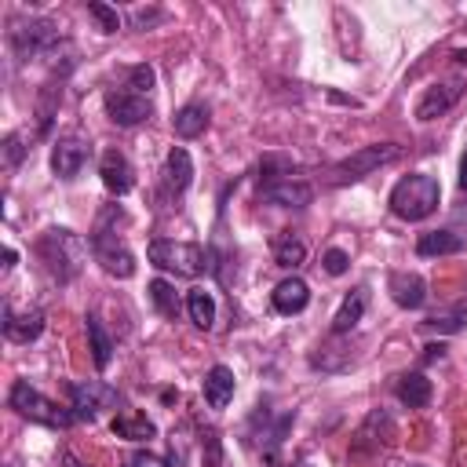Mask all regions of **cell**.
<instances>
[{
  "label": "cell",
  "mask_w": 467,
  "mask_h": 467,
  "mask_svg": "<svg viewBox=\"0 0 467 467\" xmlns=\"http://www.w3.org/2000/svg\"><path fill=\"white\" fill-rule=\"evenodd\" d=\"M88 248H91V244H84V241H80L73 230H66V226H47V230L36 237V244H33L40 266H44L47 277L58 281V285L77 281V274L84 270Z\"/></svg>",
  "instance_id": "obj_1"
},
{
  "label": "cell",
  "mask_w": 467,
  "mask_h": 467,
  "mask_svg": "<svg viewBox=\"0 0 467 467\" xmlns=\"http://www.w3.org/2000/svg\"><path fill=\"white\" fill-rule=\"evenodd\" d=\"M438 201H441V186H438V179L427 175V171H409L405 179L394 182L387 204H390V212H394L398 219H405V223H420V219H427V215L438 208Z\"/></svg>",
  "instance_id": "obj_2"
},
{
  "label": "cell",
  "mask_w": 467,
  "mask_h": 467,
  "mask_svg": "<svg viewBox=\"0 0 467 467\" xmlns=\"http://www.w3.org/2000/svg\"><path fill=\"white\" fill-rule=\"evenodd\" d=\"M117 219V204H109L102 215H99V223H95V230H91V255H95V263L109 274V277H120V281H128L131 274H135V255H131V248L124 244V237H117V230L109 226Z\"/></svg>",
  "instance_id": "obj_3"
},
{
  "label": "cell",
  "mask_w": 467,
  "mask_h": 467,
  "mask_svg": "<svg viewBox=\"0 0 467 467\" xmlns=\"http://www.w3.org/2000/svg\"><path fill=\"white\" fill-rule=\"evenodd\" d=\"M146 259L157 266V270H168L175 277H197L204 274L212 263H208V252L193 241H168V237H157L146 244Z\"/></svg>",
  "instance_id": "obj_4"
},
{
  "label": "cell",
  "mask_w": 467,
  "mask_h": 467,
  "mask_svg": "<svg viewBox=\"0 0 467 467\" xmlns=\"http://www.w3.org/2000/svg\"><path fill=\"white\" fill-rule=\"evenodd\" d=\"M7 405L29 420V423H44V427H55V431H66L73 423V412L55 405L51 398H44L36 387H29V379H15L11 390H7Z\"/></svg>",
  "instance_id": "obj_5"
},
{
  "label": "cell",
  "mask_w": 467,
  "mask_h": 467,
  "mask_svg": "<svg viewBox=\"0 0 467 467\" xmlns=\"http://www.w3.org/2000/svg\"><path fill=\"white\" fill-rule=\"evenodd\" d=\"M7 40H11L18 58H36V55L55 51L62 44V33L51 18H26V22H15L7 29Z\"/></svg>",
  "instance_id": "obj_6"
},
{
  "label": "cell",
  "mask_w": 467,
  "mask_h": 467,
  "mask_svg": "<svg viewBox=\"0 0 467 467\" xmlns=\"http://www.w3.org/2000/svg\"><path fill=\"white\" fill-rule=\"evenodd\" d=\"M398 157H401V146H398V142H372V146H361V150H354L350 157L336 161L332 182H358V179L372 175L376 168H383V164H390V161H398Z\"/></svg>",
  "instance_id": "obj_7"
},
{
  "label": "cell",
  "mask_w": 467,
  "mask_h": 467,
  "mask_svg": "<svg viewBox=\"0 0 467 467\" xmlns=\"http://www.w3.org/2000/svg\"><path fill=\"white\" fill-rule=\"evenodd\" d=\"M117 405V390L102 379H88V383H73L69 387V412L73 420H95L102 409H113Z\"/></svg>",
  "instance_id": "obj_8"
},
{
  "label": "cell",
  "mask_w": 467,
  "mask_h": 467,
  "mask_svg": "<svg viewBox=\"0 0 467 467\" xmlns=\"http://www.w3.org/2000/svg\"><path fill=\"white\" fill-rule=\"evenodd\" d=\"M292 420H296V412L270 416V409H259V412L248 420V434H252V441L259 445V452H263L266 460H274V452L281 449V441H285Z\"/></svg>",
  "instance_id": "obj_9"
},
{
  "label": "cell",
  "mask_w": 467,
  "mask_h": 467,
  "mask_svg": "<svg viewBox=\"0 0 467 467\" xmlns=\"http://www.w3.org/2000/svg\"><path fill=\"white\" fill-rule=\"evenodd\" d=\"M460 95H463V77H449V80L431 84L420 95V102H416V120H438V117H445L460 102Z\"/></svg>",
  "instance_id": "obj_10"
},
{
  "label": "cell",
  "mask_w": 467,
  "mask_h": 467,
  "mask_svg": "<svg viewBox=\"0 0 467 467\" xmlns=\"http://www.w3.org/2000/svg\"><path fill=\"white\" fill-rule=\"evenodd\" d=\"M150 113H153V102H150L146 95H135V91H128V88L106 91V117H109L113 124L135 128V124L150 120Z\"/></svg>",
  "instance_id": "obj_11"
},
{
  "label": "cell",
  "mask_w": 467,
  "mask_h": 467,
  "mask_svg": "<svg viewBox=\"0 0 467 467\" xmlns=\"http://www.w3.org/2000/svg\"><path fill=\"white\" fill-rule=\"evenodd\" d=\"M88 153H91V146H88L80 135H66V139H58V142L51 146V171L69 182V179H77L80 168L88 164Z\"/></svg>",
  "instance_id": "obj_12"
},
{
  "label": "cell",
  "mask_w": 467,
  "mask_h": 467,
  "mask_svg": "<svg viewBox=\"0 0 467 467\" xmlns=\"http://www.w3.org/2000/svg\"><path fill=\"white\" fill-rule=\"evenodd\" d=\"M390 438H394V420H390L383 409H376V412H368V420L358 427L350 452H354V456H368V452H379V449H383Z\"/></svg>",
  "instance_id": "obj_13"
},
{
  "label": "cell",
  "mask_w": 467,
  "mask_h": 467,
  "mask_svg": "<svg viewBox=\"0 0 467 467\" xmlns=\"http://www.w3.org/2000/svg\"><path fill=\"white\" fill-rule=\"evenodd\" d=\"M259 197L266 204H277V208H306L314 201V186L306 179H281V182H270L259 190Z\"/></svg>",
  "instance_id": "obj_14"
},
{
  "label": "cell",
  "mask_w": 467,
  "mask_h": 467,
  "mask_svg": "<svg viewBox=\"0 0 467 467\" xmlns=\"http://www.w3.org/2000/svg\"><path fill=\"white\" fill-rule=\"evenodd\" d=\"M387 292L401 310H420L427 303V281L412 270H394L387 277Z\"/></svg>",
  "instance_id": "obj_15"
},
{
  "label": "cell",
  "mask_w": 467,
  "mask_h": 467,
  "mask_svg": "<svg viewBox=\"0 0 467 467\" xmlns=\"http://www.w3.org/2000/svg\"><path fill=\"white\" fill-rule=\"evenodd\" d=\"M44 332V310L29 306V310H15L11 303L4 306V336L11 343H33Z\"/></svg>",
  "instance_id": "obj_16"
},
{
  "label": "cell",
  "mask_w": 467,
  "mask_h": 467,
  "mask_svg": "<svg viewBox=\"0 0 467 467\" xmlns=\"http://www.w3.org/2000/svg\"><path fill=\"white\" fill-rule=\"evenodd\" d=\"M99 175H102V186H106L113 197H124V193L135 186L131 161H128L120 150H106V153H102V161H99Z\"/></svg>",
  "instance_id": "obj_17"
},
{
  "label": "cell",
  "mask_w": 467,
  "mask_h": 467,
  "mask_svg": "<svg viewBox=\"0 0 467 467\" xmlns=\"http://www.w3.org/2000/svg\"><path fill=\"white\" fill-rule=\"evenodd\" d=\"M270 303H274V310L277 314H285V317H292V314H303L306 310V303H310V285L303 281V277H285V281H277L274 285V292H270Z\"/></svg>",
  "instance_id": "obj_18"
},
{
  "label": "cell",
  "mask_w": 467,
  "mask_h": 467,
  "mask_svg": "<svg viewBox=\"0 0 467 467\" xmlns=\"http://www.w3.org/2000/svg\"><path fill=\"white\" fill-rule=\"evenodd\" d=\"M190 182H193V161H190V153L182 146H171L168 161H164V190L179 197V193L190 190Z\"/></svg>",
  "instance_id": "obj_19"
},
{
  "label": "cell",
  "mask_w": 467,
  "mask_h": 467,
  "mask_svg": "<svg viewBox=\"0 0 467 467\" xmlns=\"http://www.w3.org/2000/svg\"><path fill=\"white\" fill-rule=\"evenodd\" d=\"M234 387H237V379H234V372L226 365H212L204 372V401L212 409H226L230 398H234Z\"/></svg>",
  "instance_id": "obj_20"
},
{
  "label": "cell",
  "mask_w": 467,
  "mask_h": 467,
  "mask_svg": "<svg viewBox=\"0 0 467 467\" xmlns=\"http://www.w3.org/2000/svg\"><path fill=\"white\" fill-rule=\"evenodd\" d=\"M394 394H398L401 405H409V409H423V405L431 401L434 387H431V379H427L423 372H405V376H398Z\"/></svg>",
  "instance_id": "obj_21"
},
{
  "label": "cell",
  "mask_w": 467,
  "mask_h": 467,
  "mask_svg": "<svg viewBox=\"0 0 467 467\" xmlns=\"http://www.w3.org/2000/svg\"><path fill=\"white\" fill-rule=\"evenodd\" d=\"M416 252L423 259H431V255H456V252H463V237L456 230H427V234H420Z\"/></svg>",
  "instance_id": "obj_22"
},
{
  "label": "cell",
  "mask_w": 467,
  "mask_h": 467,
  "mask_svg": "<svg viewBox=\"0 0 467 467\" xmlns=\"http://www.w3.org/2000/svg\"><path fill=\"white\" fill-rule=\"evenodd\" d=\"M171 128H175L179 139H197V135H204V128H208V106H204V102H186V106L171 117Z\"/></svg>",
  "instance_id": "obj_23"
},
{
  "label": "cell",
  "mask_w": 467,
  "mask_h": 467,
  "mask_svg": "<svg viewBox=\"0 0 467 467\" xmlns=\"http://www.w3.org/2000/svg\"><path fill=\"white\" fill-rule=\"evenodd\" d=\"M365 306H368V292H365V288H354V292L339 303V310H336V317H332V332H336V336L350 332V328L361 321Z\"/></svg>",
  "instance_id": "obj_24"
},
{
  "label": "cell",
  "mask_w": 467,
  "mask_h": 467,
  "mask_svg": "<svg viewBox=\"0 0 467 467\" xmlns=\"http://www.w3.org/2000/svg\"><path fill=\"white\" fill-rule=\"evenodd\" d=\"M113 434H117V438H128V441H150V438L157 434V427H153L150 416L128 409V412H120V416L113 420Z\"/></svg>",
  "instance_id": "obj_25"
},
{
  "label": "cell",
  "mask_w": 467,
  "mask_h": 467,
  "mask_svg": "<svg viewBox=\"0 0 467 467\" xmlns=\"http://www.w3.org/2000/svg\"><path fill=\"white\" fill-rule=\"evenodd\" d=\"M274 263H277V266H285V270L303 266V263H306V244H303L292 230L277 234V237H274Z\"/></svg>",
  "instance_id": "obj_26"
},
{
  "label": "cell",
  "mask_w": 467,
  "mask_h": 467,
  "mask_svg": "<svg viewBox=\"0 0 467 467\" xmlns=\"http://www.w3.org/2000/svg\"><path fill=\"white\" fill-rule=\"evenodd\" d=\"M84 325H88V343H91V361H95V368L102 372V368L109 365V358H113V339H109V332L102 328V321H99V314H88V317H84Z\"/></svg>",
  "instance_id": "obj_27"
},
{
  "label": "cell",
  "mask_w": 467,
  "mask_h": 467,
  "mask_svg": "<svg viewBox=\"0 0 467 467\" xmlns=\"http://www.w3.org/2000/svg\"><path fill=\"white\" fill-rule=\"evenodd\" d=\"M463 325H467V303L441 306V310H434V314L423 321V328H427V332H438V336H452V332H460Z\"/></svg>",
  "instance_id": "obj_28"
},
{
  "label": "cell",
  "mask_w": 467,
  "mask_h": 467,
  "mask_svg": "<svg viewBox=\"0 0 467 467\" xmlns=\"http://www.w3.org/2000/svg\"><path fill=\"white\" fill-rule=\"evenodd\" d=\"M186 310H190V321L197 325V328H212L215 325V299H212V292H204V288H190L186 292Z\"/></svg>",
  "instance_id": "obj_29"
},
{
  "label": "cell",
  "mask_w": 467,
  "mask_h": 467,
  "mask_svg": "<svg viewBox=\"0 0 467 467\" xmlns=\"http://www.w3.org/2000/svg\"><path fill=\"white\" fill-rule=\"evenodd\" d=\"M150 299H153V306H157L164 317H175V314H179V292H175L164 277L150 281Z\"/></svg>",
  "instance_id": "obj_30"
},
{
  "label": "cell",
  "mask_w": 467,
  "mask_h": 467,
  "mask_svg": "<svg viewBox=\"0 0 467 467\" xmlns=\"http://www.w3.org/2000/svg\"><path fill=\"white\" fill-rule=\"evenodd\" d=\"M0 150H4V168L15 171V168L22 164V157L29 153V131H11Z\"/></svg>",
  "instance_id": "obj_31"
},
{
  "label": "cell",
  "mask_w": 467,
  "mask_h": 467,
  "mask_svg": "<svg viewBox=\"0 0 467 467\" xmlns=\"http://www.w3.org/2000/svg\"><path fill=\"white\" fill-rule=\"evenodd\" d=\"M201 452H204V467H226V452H223L219 431H212V427L201 431Z\"/></svg>",
  "instance_id": "obj_32"
},
{
  "label": "cell",
  "mask_w": 467,
  "mask_h": 467,
  "mask_svg": "<svg viewBox=\"0 0 467 467\" xmlns=\"http://www.w3.org/2000/svg\"><path fill=\"white\" fill-rule=\"evenodd\" d=\"M88 15L95 18V26H99L102 33H117V29H120V15H117V7H109V4L91 0V4H88Z\"/></svg>",
  "instance_id": "obj_33"
},
{
  "label": "cell",
  "mask_w": 467,
  "mask_h": 467,
  "mask_svg": "<svg viewBox=\"0 0 467 467\" xmlns=\"http://www.w3.org/2000/svg\"><path fill=\"white\" fill-rule=\"evenodd\" d=\"M150 88H153V69H150L146 62L131 66V69H128V91H135V95H150Z\"/></svg>",
  "instance_id": "obj_34"
},
{
  "label": "cell",
  "mask_w": 467,
  "mask_h": 467,
  "mask_svg": "<svg viewBox=\"0 0 467 467\" xmlns=\"http://www.w3.org/2000/svg\"><path fill=\"white\" fill-rule=\"evenodd\" d=\"M321 266H325V274L339 277V274H347V266H350V255H347L343 248H328V252L321 255Z\"/></svg>",
  "instance_id": "obj_35"
},
{
  "label": "cell",
  "mask_w": 467,
  "mask_h": 467,
  "mask_svg": "<svg viewBox=\"0 0 467 467\" xmlns=\"http://www.w3.org/2000/svg\"><path fill=\"white\" fill-rule=\"evenodd\" d=\"M128 463H131V467H168V460L157 456V452H135Z\"/></svg>",
  "instance_id": "obj_36"
},
{
  "label": "cell",
  "mask_w": 467,
  "mask_h": 467,
  "mask_svg": "<svg viewBox=\"0 0 467 467\" xmlns=\"http://www.w3.org/2000/svg\"><path fill=\"white\" fill-rule=\"evenodd\" d=\"M161 18H164V11H142V7H135V11H131V22H135L139 29H146L150 22H161Z\"/></svg>",
  "instance_id": "obj_37"
},
{
  "label": "cell",
  "mask_w": 467,
  "mask_h": 467,
  "mask_svg": "<svg viewBox=\"0 0 467 467\" xmlns=\"http://www.w3.org/2000/svg\"><path fill=\"white\" fill-rule=\"evenodd\" d=\"M441 354H445V347H441V343H431V347H427V354H423V361H438Z\"/></svg>",
  "instance_id": "obj_38"
},
{
  "label": "cell",
  "mask_w": 467,
  "mask_h": 467,
  "mask_svg": "<svg viewBox=\"0 0 467 467\" xmlns=\"http://www.w3.org/2000/svg\"><path fill=\"white\" fill-rule=\"evenodd\" d=\"M15 259H18V252L15 248H4V270H15Z\"/></svg>",
  "instance_id": "obj_39"
},
{
  "label": "cell",
  "mask_w": 467,
  "mask_h": 467,
  "mask_svg": "<svg viewBox=\"0 0 467 467\" xmlns=\"http://www.w3.org/2000/svg\"><path fill=\"white\" fill-rule=\"evenodd\" d=\"M460 190H463V193H467V157H463V161H460Z\"/></svg>",
  "instance_id": "obj_40"
},
{
  "label": "cell",
  "mask_w": 467,
  "mask_h": 467,
  "mask_svg": "<svg viewBox=\"0 0 467 467\" xmlns=\"http://www.w3.org/2000/svg\"><path fill=\"white\" fill-rule=\"evenodd\" d=\"M62 463H66V467H84V463H80L73 452H66V456H62Z\"/></svg>",
  "instance_id": "obj_41"
},
{
  "label": "cell",
  "mask_w": 467,
  "mask_h": 467,
  "mask_svg": "<svg viewBox=\"0 0 467 467\" xmlns=\"http://www.w3.org/2000/svg\"><path fill=\"white\" fill-rule=\"evenodd\" d=\"M281 467H317V463H310V460H292V463H281Z\"/></svg>",
  "instance_id": "obj_42"
},
{
  "label": "cell",
  "mask_w": 467,
  "mask_h": 467,
  "mask_svg": "<svg viewBox=\"0 0 467 467\" xmlns=\"http://www.w3.org/2000/svg\"><path fill=\"white\" fill-rule=\"evenodd\" d=\"M456 62H467V51H456Z\"/></svg>",
  "instance_id": "obj_43"
},
{
  "label": "cell",
  "mask_w": 467,
  "mask_h": 467,
  "mask_svg": "<svg viewBox=\"0 0 467 467\" xmlns=\"http://www.w3.org/2000/svg\"><path fill=\"white\" fill-rule=\"evenodd\" d=\"M416 467H423V463H416Z\"/></svg>",
  "instance_id": "obj_44"
}]
</instances>
